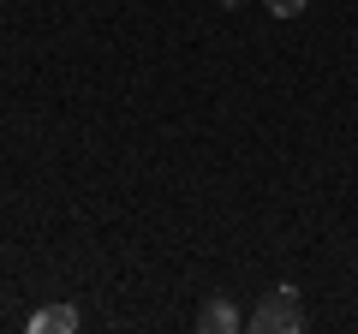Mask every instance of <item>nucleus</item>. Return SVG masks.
Segmentation results:
<instances>
[{"mask_svg": "<svg viewBox=\"0 0 358 334\" xmlns=\"http://www.w3.org/2000/svg\"><path fill=\"white\" fill-rule=\"evenodd\" d=\"M251 328L257 334H299V328H305L299 286H275V293H263V305L251 310Z\"/></svg>", "mask_w": 358, "mask_h": 334, "instance_id": "f257e3e1", "label": "nucleus"}, {"mask_svg": "<svg viewBox=\"0 0 358 334\" xmlns=\"http://www.w3.org/2000/svg\"><path fill=\"white\" fill-rule=\"evenodd\" d=\"M197 328L203 334H239L245 328V317H239V305H233V298H203V310H197Z\"/></svg>", "mask_w": 358, "mask_h": 334, "instance_id": "f03ea898", "label": "nucleus"}, {"mask_svg": "<svg viewBox=\"0 0 358 334\" xmlns=\"http://www.w3.org/2000/svg\"><path fill=\"white\" fill-rule=\"evenodd\" d=\"M72 328H78L72 305H42L36 317H30V334H72Z\"/></svg>", "mask_w": 358, "mask_h": 334, "instance_id": "7ed1b4c3", "label": "nucleus"}, {"mask_svg": "<svg viewBox=\"0 0 358 334\" xmlns=\"http://www.w3.org/2000/svg\"><path fill=\"white\" fill-rule=\"evenodd\" d=\"M263 6H268V13H275V18H299V13H305V6H310V0H263Z\"/></svg>", "mask_w": 358, "mask_h": 334, "instance_id": "20e7f679", "label": "nucleus"}, {"mask_svg": "<svg viewBox=\"0 0 358 334\" xmlns=\"http://www.w3.org/2000/svg\"><path fill=\"white\" fill-rule=\"evenodd\" d=\"M221 6H245V0H221Z\"/></svg>", "mask_w": 358, "mask_h": 334, "instance_id": "39448f33", "label": "nucleus"}]
</instances>
